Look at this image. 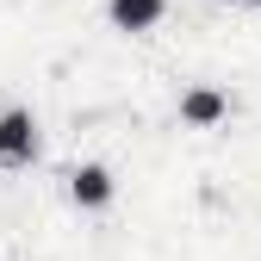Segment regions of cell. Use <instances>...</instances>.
Wrapping results in <instances>:
<instances>
[{"instance_id": "1", "label": "cell", "mask_w": 261, "mask_h": 261, "mask_svg": "<svg viewBox=\"0 0 261 261\" xmlns=\"http://www.w3.org/2000/svg\"><path fill=\"white\" fill-rule=\"evenodd\" d=\"M44 155V124L31 106H0V174H19Z\"/></svg>"}, {"instance_id": "2", "label": "cell", "mask_w": 261, "mask_h": 261, "mask_svg": "<svg viewBox=\"0 0 261 261\" xmlns=\"http://www.w3.org/2000/svg\"><path fill=\"white\" fill-rule=\"evenodd\" d=\"M62 180H69V205H81V212H106L118 199V180H112L106 162H75Z\"/></svg>"}, {"instance_id": "3", "label": "cell", "mask_w": 261, "mask_h": 261, "mask_svg": "<svg viewBox=\"0 0 261 261\" xmlns=\"http://www.w3.org/2000/svg\"><path fill=\"white\" fill-rule=\"evenodd\" d=\"M230 93L224 87H212V81H199V87H180V124L187 130H212V124H224L230 118Z\"/></svg>"}, {"instance_id": "4", "label": "cell", "mask_w": 261, "mask_h": 261, "mask_svg": "<svg viewBox=\"0 0 261 261\" xmlns=\"http://www.w3.org/2000/svg\"><path fill=\"white\" fill-rule=\"evenodd\" d=\"M106 19L124 38H149V31L168 19V0H106Z\"/></svg>"}, {"instance_id": "5", "label": "cell", "mask_w": 261, "mask_h": 261, "mask_svg": "<svg viewBox=\"0 0 261 261\" xmlns=\"http://www.w3.org/2000/svg\"><path fill=\"white\" fill-rule=\"evenodd\" d=\"M218 7H243V13H261V0H218Z\"/></svg>"}]
</instances>
